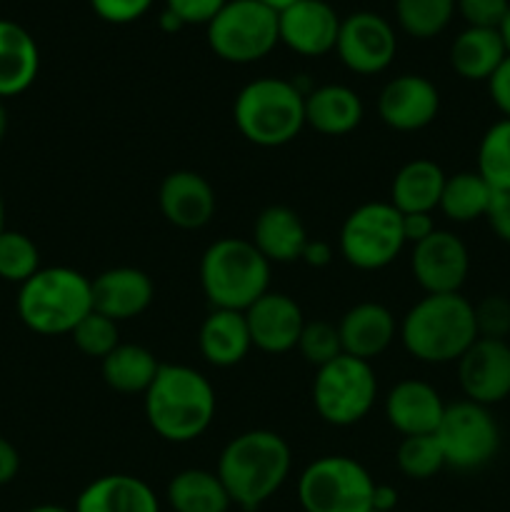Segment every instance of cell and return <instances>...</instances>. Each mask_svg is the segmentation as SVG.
Segmentation results:
<instances>
[{
	"label": "cell",
	"instance_id": "1",
	"mask_svg": "<svg viewBox=\"0 0 510 512\" xmlns=\"http://www.w3.org/2000/svg\"><path fill=\"white\" fill-rule=\"evenodd\" d=\"M145 420L165 443H193L213 425L218 400L215 388L200 370L190 365H160L145 390Z\"/></svg>",
	"mask_w": 510,
	"mask_h": 512
},
{
	"label": "cell",
	"instance_id": "2",
	"mask_svg": "<svg viewBox=\"0 0 510 512\" xmlns=\"http://www.w3.org/2000/svg\"><path fill=\"white\" fill-rule=\"evenodd\" d=\"M290 465L293 455L283 435L273 430H248L225 445L215 473L223 480L233 505L253 512L283 488Z\"/></svg>",
	"mask_w": 510,
	"mask_h": 512
},
{
	"label": "cell",
	"instance_id": "3",
	"mask_svg": "<svg viewBox=\"0 0 510 512\" xmlns=\"http://www.w3.org/2000/svg\"><path fill=\"white\" fill-rule=\"evenodd\" d=\"M398 335L403 348L420 363H458L478 340L475 308L463 293L425 295L400 320Z\"/></svg>",
	"mask_w": 510,
	"mask_h": 512
},
{
	"label": "cell",
	"instance_id": "4",
	"mask_svg": "<svg viewBox=\"0 0 510 512\" xmlns=\"http://www.w3.org/2000/svg\"><path fill=\"white\" fill-rule=\"evenodd\" d=\"M235 128L258 148H283L305 128V95L285 78H255L233 103Z\"/></svg>",
	"mask_w": 510,
	"mask_h": 512
},
{
	"label": "cell",
	"instance_id": "5",
	"mask_svg": "<svg viewBox=\"0 0 510 512\" xmlns=\"http://www.w3.org/2000/svg\"><path fill=\"white\" fill-rule=\"evenodd\" d=\"M18 315L38 335H70L93 313V280L80 270L53 265L40 268L20 285Z\"/></svg>",
	"mask_w": 510,
	"mask_h": 512
},
{
	"label": "cell",
	"instance_id": "6",
	"mask_svg": "<svg viewBox=\"0 0 510 512\" xmlns=\"http://www.w3.org/2000/svg\"><path fill=\"white\" fill-rule=\"evenodd\" d=\"M200 285L213 308L245 313L270 290V263L250 240L220 238L200 258Z\"/></svg>",
	"mask_w": 510,
	"mask_h": 512
},
{
	"label": "cell",
	"instance_id": "7",
	"mask_svg": "<svg viewBox=\"0 0 510 512\" xmlns=\"http://www.w3.org/2000/svg\"><path fill=\"white\" fill-rule=\"evenodd\" d=\"M205 38L225 63H258L280 43L278 13L260 0H228L205 25Z\"/></svg>",
	"mask_w": 510,
	"mask_h": 512
},
{
	"label": "cell",
	"instance_id": "8",
	"mask_svg": "<svg viewBox=\"0 0 510 512\" xmlns=\"http://www.w3.org/2000/svg\"><path fill=\"white\" fill-rule=\"evenodd\" d=\"M373 475L348 455H323L298 478L305 512H373Z\"/></svg>",
	"mask_w": 510,
	"mask_h": 512
},
{
	"label": "cell",
	"instance_id": "9",
	"mask_svg": "<svg viewBox=\"0 0 510 512\" xmlns=\"http://www.w3.org/2000/svg\"><path fill=\"white\" fill-rule=\"evenodd\" d=\"M378 398V380L368 360L338 355L333 363L315 370V413L333 428L358 425L373 410Z\"/></svg>",
	"mask_w": 510,
	"mask_h": 512
},
{
	"label": "cell",
	"instance_id": "10",
	"mask_svg": "<svg viewBox=\"0 0 510 512\" xmlns=\"http://www.w3.org/2000/svg\"><path fill=\"white\" fill-rule=\"evenodd\" d=\"M403 215L390 203H363L343 220L338 248L358 270H383L403 253Z\"/></svg>",
	"mask_w": 510,
	"mask_h": 512
},
{
	"label": "cell",
	"instance_id": "11",
	"mask_svg": "<svg viewBox=\"0 0 510 512\" xmlns=\"http://www.w3.org/2000/svg\"><path fill=\"white\" fill-rule=\"evenodd\" d=\"M435 438L443 450L445 468L470 473L485 468L498 455L500 425L490 408L460 400L445 408Z\"/></svg>",
	"mask_w": 510,
	"mask_h": 512
},
{
	"label": "cell",
	"instance_id": "12",
	"mask_svg": "<svg viewBox=\"0 0 510 512\" xmlns=\"http://www.w3.org/2000/svg\"><path fill=\"white\" fill-rule=\"evenodd\" d=\"M395 50H398V38H395L393 25L383 15L358 10V13H350L348 18L340 20L335 53L350 73H383L393 63Z\"/></svg>",
	"mask_w": 510,
	"mask_h": 512
},
{
	"label": "cell",
	"instance_id": "13",
	"mask_svg": "<svg viewBox=\"0 0 510 512\" xmlns=\"http://www.w3.org/2000/svg\"><path fill=\"white\" fill-rule=\"evenodd\" d=\"M413 278L425 295L460 293L470 273L468 245L450 230H435L410 255Z\"/></svg>",
	"mask_w": 510,
	"mask_h": 512
},
{
	"label": "cell",
	"instance_id": "14",
	"mask_svg": "<svg viewBox=\"0 0 510 512\" xmlns=\"http://www.w3.org/2000/svg\"><path fill=\"white\" fill-rule=\"evenodd\" d=\"M458 383L465 400L493 405L510 398V343L478 338L458 360Z\"/></svg>",
	"mask_w": 510,
	"mask_h": 512
},
{
	"label": "cell",
	"instance_id": "15",
	"mask_svg": "<svg viewBox=\"0 0 510 512\" xmlns=\"http://www.w3.org/2000/svg\"><path fill=\"white\" fill-rule=\"evenodd\" d=\"M440 93L425 75L405 73L388 80L378 95V115L390 130L415 133L438 118Z\"/></svg>",
	"mask_w": 510,
	"mask_h": 512
},
{
	"label": "cell",
	"instance_id": "16",
	"mask_svg": "<svg viewBox=\"0 0 510 512\" xmlns=\"http://www.w3.org/2000/svg\"><path fill=\"white\" fill-rule=\"evenodd\" d=\"M340 15L325 0H295L278 13L280 43L305 58H320L335 50Z\"/></svg>",
	"mask_w": 510,
	"mask_h": 512
},
{
	"label": "cell",
	"instance_id": "17",
	"mask_svg": "<svg viewBox=\"0 0 510 512\" xmlns=\"http://www.w3.org/2000/svg\"><path fill=\"white\" fill-rule=\"evenodd\" d=\"M245 320H248L253 348L270 355H283L298 348L305 325L303 308L290 295L278 290H268L263 298L255 300L245 310Z\"/></svg>",
	"mask_w": 510,
	"mask_h": 512
},
{
	"label": "cell",
	"instance_id": "18",
	"mask_svg": "<svg viewBox=\"0 0 510 512\" xmlns=\"http://www.w3.org/2000/svg\"><path fill=\"white\" fill-rule=\"evenodd\" d=\"M163 218L180 230H200L213 220L218 200L213 185L195 170H173L158 188Z\"/></svg>",
	"mask_w": 510,
	"mask_h": 512
},
{
	"label": "cell",
	"instance_id": "19",
	"mask_svg": "<svg viewBox=\"0 0 510 512\" xmlns=\"http://www.w3.org/2000/svg\"><path fill=\"white\" fill-rule=\"evenodd\" d=\"M385 420L403 438L410 435H433L448 405L438 390L425 380H400L385 395Z\"/></svg>",
	"mask_w": 510,
	"mask_h": 512
},
{
	"label": "cell",
	"instance_id": "20",
	"mask_svg": "<svg viewBox=\"0 0 510 512\" xmlns=\"http://www.w3.org/2000/svg\"><path fill=\"white\" fill-rule=\"evenodd\" d=\"M153 298V280L140 268L120 265V268L105 270L93 280V310L115 323L143 315Z\"/></svg>",
	"mask_w": 510,
	"mask_h": 512
},
{
	"label": "cell",
	"instance_id": "21",
	"mask_svg": "<svg viewBox=\"0 0 510 512\" xmlns=\"http://www.w3.org/2000/svg\"><path fill=\"white\" fill-rule=\"evenodd\" d=\"M343 353L360 360H373L393 345L398 335V323L385 305L365 300L353 305L338 323Z\"/></svg>",
	"mask_w": 510,
	"mask_h": 512
},
{
	"label": "cell",
	"instance_id": "22",
	"mask_svg": "<svg viewBox=\"0 0 510 512\" xmlns=\"http://www.w3.org/2000/svg\"><path fill=\"white\" fill-rule=\"evenodd\" d=\"M308 230L303 218L288 205H268L258 213L253 223L250 243L260 250L270 265L298 263L308 245Z\"/></svg>",
	"mask_w": 510,
	"mask_h": 512
},
{
	"label": "cell",
	"instance_id": "23",
	"mask_svg": "<svg viewBox=\"0 0 510 512\" xmlns=\"http://www.w3.org/2000/svg\"><path fill=\"white\" fill-rule=\"evenodd\" d=\"M73 512H160V500L135 475H100L83 488Z\"/></svg>",
	"mask_w": 510,
	"mask_h": 512
},
{
	"label": "cell",
	"instance_id": "24",
	"mask_svg": "<svg viewBox=\"0 0 510 512\" xmlns=\"http://www.w3.org/2000/svg\"><path fill=\"white\" fill-rule=\"evenodd\" d=\"M363 118V100L348 85L328 83L305 95V125L320 135H348L363 123Z\"/></svg>",
	"mask_w": 510,
	"mask_h": 512
},
{
	"label": "cell",
	"instance_id": "25",
	"mask_svg": "<svg viewBox=\"0 0 510 512\" xmlns=\"http://www.w3.org/2000/svg\"><path fill=\"white\" fill-rule=\"evenodd\" d=\"M200 355L215 368H233L243 363L253 348L248 320L240 310L213 308L203 320L198 333Z\"/></svg>",
	"mask_w": 510,
	"mask_h": 512
},
{
	"label": "cell",
	"instance_id": "26",
	"mask_svg": "<svg viewBox=\"0 0 510 512\" xmlns=\"http://www.w3.org/2000/svg\"><path fill=\"white\" fill-rule=\"evenodd\" d=\"M40 70V50L33 35L15 20L0 18V100L25 93Z\"/></svg>",
	"mask_w": 510,
	"mask_h": 512
},
{
	"label": "cell",
	"instance_id": "27",
	"mask_svg": "<svg viewBox=\"0 0 510 512\" xmlns=\"http://www.w3.org/2000/svg\"><path fill=\"white\" fill-rule=\"evenodd\" d=\"M448 175L435 160L415 158L395 173L390 185V205L398 213H433L440 205Z\"/></svg>",
	"mask_w": 510,
	"mask_h": 512
},
{
	"label": "cell",
	"instance_id": "28",
	"mask_svg": "<svg viewBox=\"0 0 510 512\" xmlns=\"http://www.w3.org/2000/svg\"><path fill=\"white\" fill-rule=\"evenodd\" d=\"M505 55H508V48L500 30L465 28L455 35L450 45V68L470 83H480V80L488 83Z\"/></svg>",
	"mask_w": 510,
	"mask_h": 512
},
{
	"label": "cell",
	"instance_id": "29",
	"mask_svg": "<svg viewBox=\"0 0 510 512\" xmlns=\"http://www.w3.org/2000/svg\"><path fill=\"white\" fill-rule=\"evenodd\" d=\"M158 358L153 350L138 343H120L110 355L100 360V373H103L105 385L115 393L135 395L150 388L160 370Z\"/></svg>",
	"mask_w": 510,
	"mask_h": 512
},
{
	"label": "cell",
	"instance_id": "30",
	"mask_svg": "<svg viewBox=\"0 0 510 512\" xmlns=\"http://www.w3.org/2000/svg\"><path fill=\"white\" fill-rule=\"evenodd\" d=\"M165 495L175 512H228L233 508V500L218 473L203 468H188L175 473Z\"/></svg>",
	"mask_w": 510,
	"mask_h": 512
},
{
	"label": "cell",
	"instance_id": "31",
	"mask_svg": "<svg viewBox=\"0 0 510 512\" xmlns=\"http://www.w3.org/2000/svg\"><path fill=\"white\" fill-rule=\"evenodd\" d=\"M493 193L495 190L485 183L478 170H460L445 178L438 210L453 223H473L485 218Z\"/></svg>",
	"mask_w": 510,
	"mask_h": 512
},
{
	"label": "cell",
	"instance_id": "32",
	"mask_svg": "<svg viewBox=\"0 0 510 512\" xmlns=\"http://www.w3.org/2000/svg\"><path fill=\"white\" fill-rule=\"evenodd\" d=\"M453 15L455 0H395V18L410 38H435L448 28Z\"/></svg>",
	"mask_w": 510,
	"mask_h": 512
},
{
	"label": "cell",
	"instance_id": "33",
	"mask_svg": "<svg viewBox=\"0 0 510 512\" xmlns=\"http://www.w3.org/2000/svg\"><path fill=\"white\" fill-rule=\"evenodd\" d=\"M478 170L485 183L500 193H510V120L490 125L478 145Z\"/></svg>",
	"mask_w": 510,
	"mask_h": 512
},
{
	"label": "cell",
	"instance_id": "34",
	"mask_svg": "<svg viewBox=\"0 0 510 512\" xmlns=\"http://www.w3.org/2000/svg\"><path fill=\"white\" fill-rule=\"evenodd\" d=\"M398 470L410 480H430L445 468L443 450H440L438 438L433 435H410L403 438L395 453Z\"/></svg>",
	"mask_w": 510,
	"mask_h": 512
},
{
	"label": "cell",
	"instance_id": "35",
	"mask_svg": "<svg viewBox=\"0 0 510 512\" xmlns=\"http://www.w3.org/2000/svg\"><path fill=\"white\" fill-rule=\"evenodd\" d=\"M40 270V250L20 230L5 228L0 233V278L23 285Z\"/></svg>",
	"mask_w": 510,
	"mask_h": 512
},
{
	"label": "cell",
	"instance_id": "36",
	"mask_svg": "<svg viewBox=\"0 0 510 512\" xmlns=\"http://www.w3.org/2000/svg\"><path fill=\"white\" fill-rule=\"evenodd\" d=\"M70 338H73L75 348H78L80 353L88 355V358L103 360L105 355H110L120 345V330L115 320L105 318V315L95 313L93 310V313H88L78 325H75Z\"/></svg>",
	"mask_w": 510,
	"mask_h": 512
},
{
	"label": "cell",
	"instance_id": "37",
	"mask_svg": "<svg viewBox=\"0 0 510 512\" xmlns=\"http://www.w3.org/2000/svg\"><path fill=\"white\" fill-rule=\"evenodd\" d=\"M298 350L305 363L313 365L315 370L333 363L338 355H343V343H340L338 325L328 320H305L303 333H300Z\"/></svg>",
	"mask_w": 510,
	"mask_h": 512
},
{
	"label": "cell",
	"instance_id": "38",
	"mask_svg": "<svg viewBox=\"0 0 510 512\" xmlns=\"http://www.w3.org/2000/svg\"><path fill=\"white\" fill-rule=\"evenodd\" d=\"M475 308L478 338L505 340L510 335V300L505 295H485Z\"/></svg>",
	"mask_w": 510,
	"mask_h": 512
},
{
	"label": "cell",
	"instance_id": "39",
	"mask_svg": "<svg viewBox=\"0 0 510 512\" xmlns=\"http://www.w3.org/2000/svg\"><path fill=\"white\" fill-rule=\"evenodd\" d=\"M510 0H455V13L468 23V28H490L498 30Z\"/></svg>",
	"mask_w": 510,
	"mask_h": 512
},
{
	"label": "cell",
	"instance_id": "40",
	"mask_svg": "<svg viewBox=\"0 0 510 512\" xmlns=\"http://www.w3.org/2000/svg\"><path fill=\"white\" fill-rule=\"evenodd\" d=\"M155 0H90V8L100 20L113 25H128L143 18Z\"/></svg>",
	"mask_w": 510,
	"mask_h": 512
},
{
	"label": "cell",
	"instance_id": "41",
	"mask_svg": "<svg viewBox=\"0 0 510 512\" xmlns=\"http://www.w3.org/2000/svg\"><path fill=\"white\" fill-rule=\"evenodd\" d=\"M228 0H165V8L183 25H208Z\"/></svg>",
	"mask_w": 510,
	"mask_h": 512
},
{
	"label": "cell",
	"instance_id": "42",
	"mask_svg": "<svg viewBox=\"0 0 510 512\" xmlns=\"http://www.w3.org/2000/svg\"><path fill=\"white\" fill-rule=\"evenodd\" d=\"M485 220H488L495 238L503 240L505 245H510V193H500V190H495L488 213H485Z\"/></svg>",
	"mask_w": 510,
	"mask_h": 512
},
{
	"label": "cell",
	"instance_id": "43",
	"mask_svg": "<svg viewBox=\"0 0 510 512\" xmlns=\"http://www.w3.org/2000/svg\"><path fill=\"white\" fill-rule=\"evenodd\" d=\"M488 93L495 108L503 113V118L510 120V53L505 55L503 63L498 65V70L490 75Z\"/></svg>",
	"mask_w": 510,
	"mask_h": 512
},
{
	"label": "cell",
	"instance_id": "44",
	"mask_svg": "<svg viewBox=\"0 0 510 512\" xmlns=\"http://www.w3.org/2000/svg\"><path fill=\"white\" fill-rule=\"evenodd\" d=\"M403 215V213H400ZM435 220L433 213H408L403 215V235H405V243L410 245H418L423 243L425 238L435 233Z\"/></svg>",
	"mask_w": 510,
	"mask_h": 512
},
{
	"label": "cell",
	"instance_id": "45",
	"mask_svg": "<svg viewBox=\"0 0 510 512\" xmlns=\"http://www.w3.org/2000/svg\"><path fill=\"white\" fill-rule=\"evenodd\" d=\"M18 470H20L18 450H15V445L10 443V440H5L3 435H0V488L13 483Z\"/></svg>",
	"mask_w": 510,
	"mask_h": 512
},
{
	"label": "cell",
	"instance_id": "46",
	"mask_svg": "<svg viewBox=\"0 0 510 512\" xmlns=\"http://www.w3.org/2000/svg\"><path fill=\"white\" fill-rule=\"evenodd\" d=\"M300 260H303L308 268H325V265H330V260H333V248H330V243H325V240H308Z\"/></svg>",
	"mask_w": 510,
	"mask_h": 512
},
{
	"label": "cell",
	"instance_id": "47",
	"mask_svg": "<svg viewBox=\"0 0 510 512\" xmlns=\"http://www.w3.org/2000/svg\"><path fill=\"white\" fill-rule=\"evenodd\" d=\"M398 505V490L393 485L375 483L373 490V512H393Z\"/></svg>",
	"mask_w": 510,
	"mask_h": 512
},
{
	"label": "cell",
	"instance_id": "48",
	"mask_svg": "<svg viewBox=\"0 0 510 512\" xmlns=\"http://www.w3.org/2000/svg\"><path fill=\"white\" fill-rule=\"evenodd\" d=\"M160 28H163L165 33H175V30L183 28V23H180L178 15H173L168 8H163V13H160Z\"/></svg>",
	"mask_w": 510,
	"mask_h": 512
},
{
	"label": "cell",
	"instance_id": "49",
	"mask_svg": "<svg viewBox=\"0 0 510 512\" xmlns=\"http://www.w3.org/2000/svg\"><path fill=\"white\" fill-rule=\"evenodd\" d=\"M500 35H503V43H505V48H508V53H510V8H508V13H505V18H503V23H500Z\"/></svg>",
	"mask_w": 510,
	"mask_h": 512
},
{
	"label": "cell",
	"instance_id": "50",
	"mask_svg": "<svg viewBox=\"0 0 510 512\" xmlns=\"http://www.w3.org/2000/svg\"><path fill=\"white\" fill-rule=\"evenodd\" d=\"M5 133H8V110H5L3 100H0V143H3Z\"/></svg>",
	"mask_w": 510,
	"mask_h": 512
},
{
	"label": "cell",
	"instance_id": "51",
	"mask_svg": "<svg viewBox=\"0 0 510 512\" xmlns=\"http://www.w3.org/2000/svg\"><path fill=\"white\" fill-rule=\"evenodd\" d=\"M25 512H73L70 508H63V505H35V508Z\"/></svg>",
	"mask_w": 510,
	"mask_h": 512
},
{
	"label": "cell",
	"instance_id": "52",
	"mask_svg": "<svg viewBox=\"0 0 510 512\" xmlns=\"http://www.w3.org/2000/svg\"><path fill=\"white\" fill-rule=\"evenodd\" d=\"M263 5H268V8H273L275 13H280L283 8H288V5H293L295 0H260Z\"/></svg>",
	"mask_w": 510,
	"mask_h": 512
},
{
	"label": "cell",
	"instance_id": "53",
	"mask_svg": "<svg viewBox=\"0 0 510 512\" xmlns=\"http://www.w3.org/2000/svg\"><path fill=\"white\" fill-rule=\"evenodd\" d=\"M5 230V203H3V195H0V233Z\"/></svg>",
	"mask_w": 510,
	"mask_h": 512
}]
</instances>
